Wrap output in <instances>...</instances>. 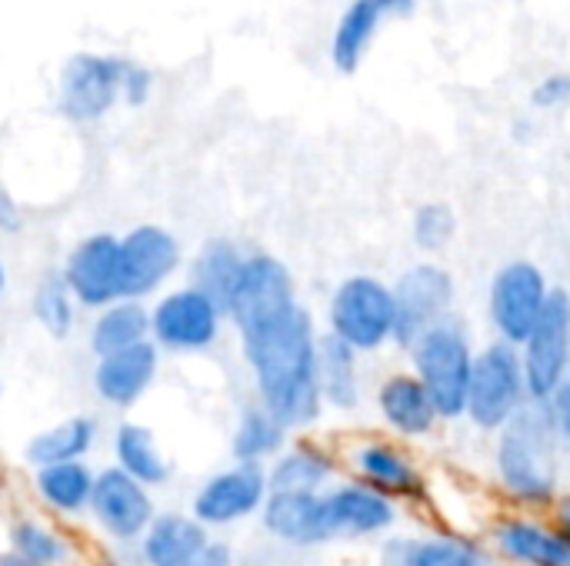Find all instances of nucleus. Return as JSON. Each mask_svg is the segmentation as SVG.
<instances>
[{
	"instance_id": "obj_45",
	"label": "nucleus",
	"mask_w": 570,
	"mask_h": 566,
	"mask_svg": "<svg viewBox=\"0 0 570 566\" xmlns=\"http://www.w3.org/2000/svg\"><path fill=\"white\" fill-rule=\"evenodd\" d=\"M568 214H570V207H568Z\"/></svg>"
},
{
	"instance_id": "obj_14",
	"label": "nucleus",
	"mask_w": 570,
	"mask_h": 566,
	"mask_svg": "<svg viewBox=\"0 0 570 566\" xmlns=\"http://www.w3.org/2000/svg\"><path fill=\"white\" fill-rule=\"evenodd\" d=\"M130 60L104 57V53H77L63 63L60 73V113L73 123H97L124 100V83L130 73Z\"/></svg>"
},
{
	"instance_id": "obj_32",
	"label": "nucleus",
	"mask_w": 570,
	"mask_h": 566,
	"mask_svg": "<svg viewBox=\"0 0 570 566\" xmlns=\"http://www.w3.org/2000/svg\"><path fill=\"white\" fill-rule=\"evenodd\" d=\"M244 260H247V250L237 240H230V237H210L194 254L190 270H187V284H194L197 290H204L207 297H214L224 307L230 300L237 280H240Z\"/></svg>"
},
{
	"instance_id": "obj_40",
	"label": "nucleus",
	"mask_w": 570,
	"mask_h": 566,
	"mask_svg": "<svg viewBox=\"0 0 570 566\" xmlns=\"http://www.w3.org/2000/svg\"><path fill=\"white\" fill-rule=\"evenodd\" d=\"M194 566H237V550L227 544V540H210L207 544V550L200 554V560Z\"/></svg>"
},
{
	"instance_id": "obj_17",
	"label": "nucleus",
	"mask_w": 570,
	"mask_h": 566,
	"mask_svg": "<svg viewBox=\"0 0 570 566\" xmlns=\"http://www.w3.org/2000/svg\"><path fill=\"white\" fill-rule=\"evenodd\" d=\"M160 364H164V354L150 340L97 357L90 367V390L107 410L127 414L154 390L160 377Z\"/></svg>"
},
{
	"instance_id": "obj_13",
	"label": "nucleus",
	"mask_w": 570,
	"mask_h": 566,
	"mask_svg": "<svg viewBox=\"0 0 570 566\" xmlns=\"http://www.w3.org/2000/svg\"><path fill=\"white\" fill-rule=\"evenodd\" d=\"M531 404L548 400L570 377V294L554 287L528 340L518 347Z\"/></svg>"
},
{
	"instance_id": "obj_8",
	"label": "nucleus",
	"mask_w": 570,
	"mask_h": 566,
	"mask_svg": "<svg viewBox=\"0 0 570 566\" xmlns=\"http://www.w3.org/2000/svg\"><path fill=\"white\" fill-rule=\"evenodd\" d=\"M551 280L534 260H508L494 270L488 284V324L494 340L508 347H521L534 324L541 320Z\"/></svg>"
},
{
	"instance_id": "obj_28",
	"label": "nucleus",
	"mask_w": 570,
	"mask_h": 566,
	"mask_svg": "<svg viewBox=\"0 0 570 566\" xmlns=\"http://www.w3.org/2000/svg\"><path fill=\"white\" fill-rule=\"evenodd\" d=\"M7 550L33 566H77L80 547L70 530L47 514H20L7 527Z\"/></svg>"
},
{
	"instance_id": "obj_20",
	"label": "nucleus",
	"mask_w": 570,
	"mask_h": 566,
	"mask_svg": "<svg viewBox=\"0 0 570 566\" xmlns=\"http://www.w3.org/2000/svg\"><path fill=\"white\" fill-rule=\"evenodd\" d=\"M417 0H351L331 33V63L341 73H357L371 43L387 23L411 20Z\"/></svg>"
},
{
	"instance_id": "obj_11",
	"label": "nucleus",
	"mask_w": 570,
	"mask_h": 566,
	"mask_svg": "<svg viewBox=\"0 0 570 566\" xmlns=\"http://www.w3.org/2000/svg\"><path fill=\"white\" fill-rule=\"evenodd\" d=\"M157 510L160 507H157V497L150 487L137 484L134 477H127L114 464L97 470L87 517L107 544L137 547V540L144 537V530L150 527Z\"/></svg>"
},
{
	"instance_id": "obj_37",
	"label": "nucleus",
	"mask_w": 570,
	"mask_h": 566,
	"mask_svg": "<svg viewBox=\"0 0 570 566\" xmlns=\"http://www.w3.org/2000/svg\"><path fill=\"white\" fill-rule=\"evenodd\" d=\"M150 87H154V77H150V70L147 67H130V73H127V83H124V100L130 103V107H140V103H147V97H150Z\"/></svg>"
},
{
	"instance_id": "obj_3",
	"label": "nucleus",
	"mask_w": 570,
	"mask_h": 566,
	"mask_svg": "<svg viewBox=\"0 0 570 566\" xmlns=\"http://www.w3.org/2000/svg\"><path fill=\"white\" fill-rule=\"evenodd\" d=\"M327 337L341 340L361 357H374L387 350L397 337V310L394 290L387 280L374 274H351L337 280L327 297Z\"/></svg>"
},
{
	"instance_id": "obj_19",
	"label": "nucleus",
	"mask_w": 570,
	"mask_h": 566,
	"mask_svg": "<svg viewBox=\"0 0 570 566\" xmlns=\"http://www.w3.org/2000/svg\"><path fill=\"white\" fill-rule=\"evenodd\" d=\"M264 470L271 494H324L344 477L341 450L311 434L291 437Z\"/></svg>"
},
{
	"instance_id": "obj_41",
	"label": "nucleus",
	"mask_w": 570,
	"mask_h": 566,
	"mask_svg": "<svg viewBox=\"0 0 570 566\" xmlns=\"http://www.w3.org/2000/svg\"><path fill=\"white\" fill-rule=\"evenodd\" d=\"M7 290H10V270H7V260L0 257V304L7 300Z\"/></svg>"
},
{
	"instance_id": "obj_23",
	"label": "nucleus",
	"mask_w": 570,
	"mask_h": 566,
	"mask_svg": "<svg viewBox=\"0 0 570 566\" xmlns=\"http://www.w3.org/2000/svg\"><path fill=\"white\" fill-rule=\"evenodd\" d=\"M210 540L190 510H157L134 550L140 566H194Z\"/></svg>"
},
{
	"instance_id": "obj_18",
	"label": "nucleus",
	"mask_w": 570,
	"mask_h": 566,
	"mask_svg": "<svg viewBox=\"0 0 570 566\" xmlns=\"http://www.w3.org/2000/svg\"><path fill=\"white\" fill-rule=\"evenodd\" d=\"M374 410L384 430L401 444H417L438 434L441 414L411 370H391L374 387Z\"/></svg>"
},
{
	"instance_id": "obj_29",
	"label": "nucleus",
	"mask_w": 570,
	"mask_h": 566,
	"mask_svg": "<svg viewBox=\"0 0 570 566\" xmlns=\"http://www.w3.org/2000/svg\"><path fill=\"white\" fill-rule=\"evenodd\" d=\"M361 354L344 347L341 340L321 334L317 347V390L324 410L334 414H354L364 404V367Z\"/></svg>"
},
{
	"instance_id": "obj_15",
	"label": "nucleus",
	"mask_w": 570,
	"mask_h": 566,
	"mask_svg": "<svg viewBox=\"0 0 570 566\" xmlns=\"http://www.w3.org/2000/svg\"><path fill=\"white\" fill-rule=\"evenodd\" d=\"M60 280L67 284V290L73 294L80 310H100L114 300L124 297V284H120V234L110 230H94L87 237H80L63 264H60Z\"/></svg>"
},
{
	"instance_id": "obj_33",
	"label": "nucleus",
	"mask_w": 570,
	"mask_h": 566,
	"mask_svg": "<svg viewBox=\"0 0 570 566\" xmlns=\"http://www.w3.org/2000/svg\"><path fill=\"white\" fill-rule=\"evenodd\" d=\"M30 314H33V324H37L47 337H53V340L73 337V330H77V324H80V307H77L73 294L67 290V284L60 280L57 270H47V274L33 284Z\"/></svg>"
},
{
	"instance_id": "obj_36",
	"label": "nucleus",
	"mask_w": 570,
	"mask_h": 566,
	"mask_svg": "<svg viewBox=\"0 0 570 566\" xmlns=\"http://www.w3.org/2000/svg\"><path fill=\"white\" fill-rule=\"evenodd\" d=\"M541 410H544V417H548V424L558 430V437L570 444V380H564L548 400H541L538 404Z\"/></svg>"
},
{
	"instance_id": "obj_34",
	"label": "nucleus",
	"mask_w": 570,
	"mask_h": 566,
	"mask_svg": "<svg viewBox=\"0 0 570 566\" xmlns=\"http://www.w3.org/2000/svg\"><path fill=\"white\" fill-rule=\"evenodd\" d=\"M411 237H414V247L428 257L434 254H444L454 237H458V214L451 203H441V200H428L414 210L411 217Z\"/></svg>"
},
{
	"instance_id": "obj_1",
	"label": "nucleus",
	"mask_w": 570,
	"mask_h": 566,
	"mask_svg": "<svg viewBox=\"0 0 570 566\" xmlns=\"http://www.w3.org/2000/svg\"><path fill=\"white\" fill-rule=\"evenodd\" d=\"M224 310L227 327L237 334L254 400L291 434L311 430L324 414L317 390L321 330L297 297L291 267L267 250H247L240 280Z\"/></svg>"
},
{
	"instance_id": "obj_25",
	"label": "nucleus",
	"mask_w": 570,
	"mask_h": 566,
	"mask_svg": "<svg viewBox=\"0 0 570 566\" xmlns=\"http://www.w3.org/2000/svg\"><path fill=\"white\" fill-rule=\"evenodd\" d=\"M484 550L461 534H391L377 550V566H474Z\"/></svg>"
},
{
	"instance_id": "obj_2",
	"label": "nucleus",
	"mask_w": 570,
	"mask_h": 566,
	"mask_svg": "<svg viewBox=\"0 0 570 566\" xmlns=\"http://www.w3.org/2000/svg\"><path fill=\"white\" fill-rule=\"evenodd\" d=\"M568 444L548 424L544 410L531 404L494 437V477L501 494L528 510H551L561 497V457Z\"/></svg>"
},
{
	"instance_id": "obj_7",
	"label": "nucleus",
	"mask_w": 570,
	"mask_h": 566,
	"mask_svg": "<svg viewBox=\"0 0 570 566\" xmlns=\"http://www.w3.org/2000/svg\"><path fill=\"white\" fill-rule=\"evenodd\" d=\"M344 477L384 494L397 507H417L428 500V474L421 460L394 437H354L341 447Z\"/></svg>"
},
{
	"instance_id": "obj_24",
	"label": "nucleus",
	"mask_w": 570,
	"mask_h": 566,
	"mask_svg": "<svg viewBox=\"0 0 570 566\" xmlns=\"http://www.w3.org/2000/svg\"><path fill=\"white\" fill-rule=\"evenodd\" d=\"M94 480H97V470L87 460L53 464V467H40L30 474V494L47 517L60 524H73V520H83L90 510Z\"/></svg>"
},
{
	"instance_id": "obj_16",
	"label": "nucleus",
	"mask_w": 570,
	"mask_h": 566,
	"mask_svg": "<svg viewBox=\"0 0 570 566\" xmlns=\"http://www.w3.org/2000/svg\"><path fill=\"white\" fill-rule=\"evenodd\" d=\"M324 514L334 544L391 537L401 520V507L394 500L351 477H341L331 490H324Z\"/></svg>"
},
{
	"instance_id": "obj_38",
	"label": "nucleus",
	"mask_w": 570,
	"mask_h": 566,
	"mask_svg": "<svg viewBox=\"0 0 570 566\" xmlns=\"http://www.w3.org/2000/svg\"><path fill=\"white\" fill-rule=\"evenodd\" d=\"M23 224H27L23 207L13 200V193H10V190H3V187H0V234H20V230H23Z\"/></svg>"
},
{
	"instance_id": "obj_5",
	"label": "nucleus",
	"mask_w": 570,
	"mask_h": 566,
	"mask_svg": "<svg viewBox=\"0 0 570 566\" xmlns=\"http://www.w3.org/2000/svg\"><path fill=\"white\" fill-rule=\"evenodd\" d=\"M528 407H531V394H528V377L518 347H508L501 340L481 344L468 384L464 420L474 430L498 437Z\"/></svg>"
},
{
	"instance_id": "obj_9",
	"label": "nucleus",
	"mask_w": 570,
	"mask_h": 566,
	"mask_svg": "<svg viewBox=\"0 0 570 566\" xmlns=\"http://www.w3.org/2000/svg\"><path fill=\"white\" fill-rule=\"evenodd\" d=\"M267 497H271V487H267L264 467L230 464L224 470L207 474L197 484L187 510L207 534H214V530H230L247 520H257Z\"/></svg>"
},
{
	"instance_id": "obj_35",
	"label": "nucleus",
	"mask_w": 570,
	"mask_h": 566,
	"mask_svg": "<svg viewBox=\"0 0 570 566\" xmlns=\"http://www.w3.org/2000/svg\"><path fill=\"white\" fill-rule=\"evenodd\" d=\"M531 107L541 110V113H558V110H568L570 107V73L568 70H558V73H548L541 77L531 93H528Z\"/></svg>"
},
{
	"instance_id": "obj_42",
	"label": "nucleus",
	"mask_w": 570,
	"mask_h": 566,
	"mask_svg": "<svg viewBox=\"0 0 570 566\" xmlns=\"http://www.w3.org/2000/svg\"><path fill=\"white\" fill-rule=\"evenodd\" d=\"M0 566H33V564H27L23 557H17V554L3 550V554H0Z\"/></svg>"
},
{
	"instance_id": "obj_27",
	"label": "nucleus",
	"mask_w": 570,
	"mask_h": 566,
	"mask_svg": "<svg viewBox=\"0 0 570 566\" xmlns=\"http://www.w3.org/2000/svg\"><path fill=\"white\" fill-rule=\"evenodd\" d=\"M100 444V424L90 414H70L43 430H37L23 444V464L30 470L53 467V464H77L87 460Z\"/></svg>"
},
{
	"instance_id": "obj_47",
	"label": "nucleus",
	"mask_w": 570,
	"mask_h": 566,
	"mask_svg": "<svg viewBox=\"0 0 570 566\" xmlns=\"http://www.w3.org/2000/svg\"><path fill=\"white\" fill-rule=\"evenodd\" d=\"M568 380H570V377H568Z\"/></svg>"
},
{
	"instance_id": "obj_46",
	"label": "nucleus",
	"mask_w": 570,
	"mask_h": 566,
	"mask_svg": "<svg viewBox=\"0 0 570 566\" xmlns=\"http://www.w3.org/2000/svg\"><path fill=\"white\" fill-rule=\"evenodd\" d=\"M568 450H570V444H568Z\"/></svg>"
},
{
	"instance_id": "obj_30",
	"label": "nucleus",
	"mask_w": 570,
	"mask_h": 566,
	"mask_svg": "<svg viewBox=\"0 0 570 566\" xmlns=\"http://www.w3.org/2000/svg\"><path fill=\"white\" fill-rule=\"evenodd\" d=\"M150 340V310L147 304H137V300H114L100 310L90 314V324H87V350L97 357H107V354H117V350H127L134 344H144Z\"/></svg>"
},
{
	"instance_id": "obj_12",
	"label": "nucleus",
	"mask_w": 570,
	"mask_h": 566,
	"mask_svg": "<svg viewBox=\"0 0 570 566\" xmlns=\"http://www.w3.org/2000/svg\"><path fill=\"white\" fill-rule=\"evenodd\" d=\"M184 267L180 240L160 224H137L120 234V284L124 297L137 304H150Z\"/></svg>"
},
{
	"instance_id": "obj_43",
	"label": "nucleus",
	"mask_w": 570,
	"mask_h": 566,
	"mask_svg": "<svg viewBox=\"0 0 570 566\" xmlns=\"http://www.w3.org/2000/svg\"><path fill=\"white\" fill-rule=\"evenodd\" d=\"M474 566H494L491 560H481V564H474Z\"/></svg>"
},
{
	"instance_id": "obj_10",
	"label": "nucleus",
	"mask_w": 570,
	"mask_h": 566,
	"mask_svg": "<svg viewBox=\"0 0 570 566\" xmlns=\"http://www.w3.org/2000/svg\"><path fill=\"white\" fill-rule=\"evenodd\" d=\"M391 290H394V310H397V337H394V344L401 350H407L431 327L454 317L458 284H454V274L438 260L411 264L391 284Z\"/></svg>"
},
{
	"instance_id": "obj_4",
	"label": "nucleus",
	"mask_w": 570,
	"mask_h": 566,
	"mask_svg": "<svg viewBox=\"0 0 570 566\" xmlns=\"http://www.w3.org/2000/svg\"><path fill=\"white\" fill-rule=\"evenodd\" d=\"M474 357H478V344L458 317L431 327L424 337H417L407 347L411 374L431 394L441 420H464Z\"/></svg>"
},
{
	"instance_id": "obj_21",
	"label": "nucleus",
	"mask_w": 570,
	"mask_h": 566,
	"mask_svg": "<svg viewBox=\"0 0 570 566\" xmlns=\"http://www.w3.org/2000/svg\"><path fill=\"white\" fill-rule=\"evenodd\" d=\"M491 547L511 566H570V550L548 517L511 510L491 524Z\"/></svg>"
},
{
	"instance_id": "obj_31",
	"label": "nucleus",
	"mask_w": 570,
	"mask_h": 566,
	"mask_svg": "<svg viewBox=\"0 0 570 566\" xmlns=\"http://www.w3.org/2000/svg\"><path fill=\"white\" fill-rule=\"evenodd\" d=\"M294 434L257 400L247 404L230 430V457L234 464H247V467H267L291 440Z\"/></svg>"
},
{
	"instance_id": "obj_44",
	"label": "nucleus",
	"mask_w": 570,
	"mask_h": 566,
	"mask_svg": "<svg viewBox=\"0 0 570 566\" xmlns=\"http://www.w3.org/2000/svg\"><path fill=\"white\" fill-rule=\"evenodd\" d=\"M0 400H3V384H0Z\"/></svg>"
},
{
	"instance_id": "obj_39",
	"label": "nucleus",
	"mask_w": 570,
	"mask_h": 566,
	"mask_svg": "<svg viewBox=\"0 0 570 566\" xmlns=\"http://www.w3.org/2000/svg\"><path fill=\"white\" fill-rule=\"evenodd\" d=\"M548 524L554 527V534L564 540V547L570 550V494H561L551 510H548Z\"/></svg>"
},
{
	"instance_id": "obj_22",
	"label": "nucleus",
	"mask_w": 570,
	"mask_h": 566,
	"mask_svg": "<svg viewBox=\"0 0 570 566\" xmlns=\"http://www.w3.org/2000/svg\"><path fill=\"white\" fill-rule=\"evenodd\" d=\"M257 520L274 544L291 550L334 544L324 514V494H271Z\"/></svg>"
},
{
	"instance_id": "obj_26",
	"label": "nucleus",
	"mask_w": 570,
	"mask_h": 566,
	"mask_svg": "<svg viewBox=\"0 0 570 566\" xmlns=\"http://www.w3.org/2000/svg\"><path fill=\"white\" fill-rule=\"evenodd\" d=\"M110 464L117 470H124L127 477H134L137 484L160 490L170 484V457L160 447L157 434L140 424V420H120L110 434Z\"/></svg>"
},
{
	"instance_id": "obj_6",
	"label": "nucleus",
	"mask_w": 570,
	"mask_h": 566,
	"mask_svg": "<svg viewBox=\"0 0 570 566\" xmlns=\"http://www.w3.org/2000/svg\"><path fill=\"white\" fill-rule=\"evenodd\" d=\"M150 310V344L160 354L197 357L220 344L227 330V310L197 290L194 284H174L147 304Z\"/></svg>"
}]
</instances>
